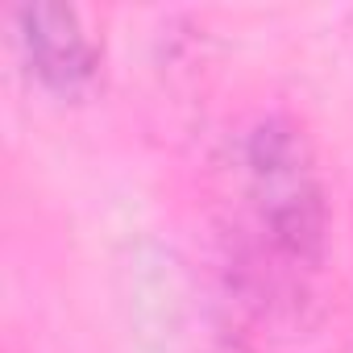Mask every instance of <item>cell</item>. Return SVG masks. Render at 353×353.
I'll use <instances>...</instances> for the list:
<instances>
[{"mask_svg":"<svg viewBox=\"0 0 353 353\" xmlns=\"http://www.w3.org/2000/svg\"><path fill=\"white\" fill-rule=\"evenodd\" d=\"M233 262L307 279L328 250V196L307 133L279 112H262L229 141Z\"/></svg>","mask_w":353,"mask_h":353,"instance_id":"6da1fadb","label":"cell"},{"mask_svg":"<svg viewBox=\"0 0 353 353\" xmlns=\"http://www.w3.org/2000/svg\"><path fill=\"white\" fill-rule=\"evenodd\" d=\"M125 312L145 353H183L196 345V283L188 262L170 245L141 241L125 266Z\"/></svg>","mask_w":353,"mask_h":353,"instance_id":"7a4b0ae2","label":"cell"},{"mask_svg":"<svg viewBox=\"0 0 353 353\" xmlns=\"http://www.w3.org/2000/svg\"><path fill=\"white\" fill-rule=\"evenodd\" d=\"M13 30L30 75L63 100L83 96L100 75V46L83 30V17L71 5L34 0L13 9Z\"/></svg>","mask_w":353,"mask_h":353,"instance_id":"3957f363","label":"cell"}]
</instances>
